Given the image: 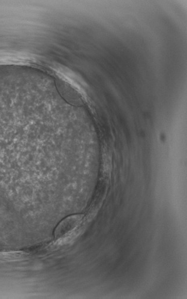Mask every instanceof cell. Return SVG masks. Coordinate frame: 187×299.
I'll use <instances>...</instances> for the list:
<instances>
[{"label":"cell","mask_w":187,"mask_h":299,"mask_svg":"<svg viewBox=\"0 0 187 299\" xmlns=\"http://www.w3.org/2000/svg\"><path fill=\"white\" fill-rule=\"evenodd\" d=\"M81 216L75 215L68 218L66 221L60 223L55 232L56 238H60L64 236L68 235L72 230H73L80 222Z\"/></svg>","instance_id":"obj_1"}]
</instances>
